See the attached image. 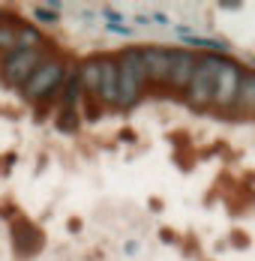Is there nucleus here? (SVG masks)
<instances>
[{
    "mask_svg": "<svg viewBox=\"0 0 255 261\" xmlns=\"http://www.w3.org/2000/svg\"><path fill=\"white\" fill-rule=\"evenodd\" d=\"M144 63H141V48H126L117 57V105L129 108L138 102L141 87H144Z\"/></svg>",
    "mask_w": 255,
    "mask_h": 261,
    "instance_id": "1",
    "label": "nucleus"
},
{
    "mask_svg": "<svg viewBox=\"0 0 255 261\" xmlns=\"http://www.w3.org/2000/svg\"><path fill=\"white\" fill-rule=\"evenodd\" d=\"M216 69H219V54H207L198 60L192 79L186 84V102L192 108H207L213 102V81H216Z\"/></svg>",
    "mask_w": 255,
    "mask_h": 261,
    "instance_id": "2",
    "label": "nucleus"
},
{
    "mask_svg": "<svg viewBox=\"0 0 255 261\" xmlns=\"http://www.w3.org/2000/svg\"><path fill=\"white\" fill-rule=\"evenodd\" d=\"M63 75H66V69H63V63L60 60H42L39 66H36V72L27 79L24 84V96L27 99H45L51 96L60 84H63Z\"/></svg>",
    "mask_w": 255,
    "mask_h": 261,
    "instance_id": "3",
    "label": "nucleus"
},
{
    "mask_svg": "<svg viewBox=\"0 0 255 261\" xmlns=\"http://www.w3.org/2000/svg\"><path fill=\"white\" fill-rule=\"evenodd\" d=\"M39 63H42V54H39V51L15 48V51H9L6 57H3L0 72H3L6 84H12V87H24L27 79L36 72V66H39Z\"/></svg>",
    "mask_w": 255,
    "mask_h": 261,
    "instance_id": "4",
    "label": "nucleus"
},
{
    "mask_svg": "<svg viewBox=\"0 0 255 261\" xmlns=\"http://www.w3.org/2000/svg\"><path fill=\"white\" fill-rule=\"evenodd\" d=\"M240 66L228 60V57H219V69H216V81H213V105L219 108H231L237 99V84H240Z\"/></svg>",
    "mask_w": 255,
    "mask_h": 261,
    "instance_id": "5",
    "label": "nucleus"
},
{
    "mask_svg": "<svg viewBox=\"0 0 255 261\" xmlns=\"http://www.w3.org/2000/svg\"><path fill=\"white\" fill-rule=\"evenodd\" d=\"M171 60H174V51H168V48H159V45L141 48V63H144V75H147V81L168 84Z\"/></svg>",
    "mask_w": 255,
    "mask_h": 261,
    "instance_id": "6",
    "label": "nucleus"
},
{
    "mask_svg": "<svg viewBox=\"0 0 255 261\" xmlns=\"http://www.w3.org/2000/svg\"><path fill=\"white\" fill-rule=\"evenodd\" d=\"M195 66H198V57H195L192 51H186V48H177V51H174V60H171L168 84L177 87V90H186V84H189V79H192Z\"/></svg>",
    "mask_w": 255,
    "mask_h": 261,
    "instance_id": "7",
    "label": "nucleus"
},
{
    "mask_svg": "<svg viewBox=\"0 0 255 261\" xmlns=\"http://www.w3.org/2000/svg\"><path fill=\"white\" fill-rule=\"evenodd\" d=\"M96 99L105 105H117V60L102 57L99 60V90Z\"/></svg>",
    "mask_w": 255,
    "mask_h": 261,
    "instance_id": "8",
    "label": "nucleus"
},
{
    "mask_svg": "<svg viewBox=\"0 0 255 261\" xmlns=\"http://www.w3.org/2000/svg\"><path fill=\"white\" fill-rule=\"evenodd\" d=\"M234 105H240L243 111H255V72H240Z\"/></svg>",
    "mask_w": 255,
    "mask_h": 261,
    "instance_id": "9",
    "label": "nucleus"
},
{
    "mask_svg": "<svg viewBox=\"0 0 255 261\" xmlns=\"http://www.w3.org/2000/svg\"><path fill=\"white\" fill-rule=\"evenodd\" d=\"M75 79H78V84H81L84 90H90V93L96 96V90H99V60L84 63V66H81V72H78Z\"/></svg>",
    "mask_w": 255,
    "mask_h": 261,
    "instance_id": "10",
    "label": "nucleus"
},
{
    "mask_svg": "<svg viewBox=\"0 0 255 261\" xmlns=\"http://www.w3.org/2000/svg\"><path fill=\"white\" fill-rule=\"evenodd\" d=\"M39 45H42V36H39L36 27H18V48H24V51H39Z\"/></svg>",
    "mask_w": 255,
    "mask_h": 261,
    "instance_id": "11",
    "label": "nucleus"
},
{
    "mask_svg": "<svg viewBox=\"0 0 255 261\" xmlns=\"http://www.w3.org/2000/svg\"><path fill=\"white\" fill-rule=\"evenodd\" d=\"M18 48V27L15 24H0V51H15Z\"/></svg>",
    "mask_w": 255,
    "mask_h": 261,
    "instance_id": "12",
    "label": "nucleus"
},
{
    "mask_svg": "<svg viewBox=\"0 0 255 261\" xmlns=\"http://www.w3.org/2000/svg\"><path fill=\"white\" fill-rule=\"evenodd\" d=\"M189 45H192V48H207L210 54H225V51H228V45H225V42L204 39V36H189Z\"/></svg>",
    "mask_w": 255,
    "mask_h": 261,
    "instance_id": "13",
    "label": "nucleus"
},
{
    "mask_svg": "<svg viewBox=\"0 0 255 261\" xmlns=\"http://www.w3.org/2000/svg\"><path fill=\"white\" fill-rule=\"evenodd\" d=\"M33 15H36L39 21H45V24L57 21V3H54V6H36V9H33Z\"/></svg>",
    "mask_w": 255,
    "mask_h": 261,
    "instance_id": "14",
    "label": "nucleus"
}]
</instances>
